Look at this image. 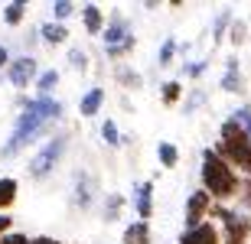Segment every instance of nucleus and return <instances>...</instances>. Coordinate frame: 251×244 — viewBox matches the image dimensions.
Wrapping results in <instances>:
<instances>
[{
	"label": "nucleus",
	"mask_w": 251,
	"mask_h": 244,
	"mask_svg": "<svg viewBox=\"0 0 251 244\" xmlns=\"http://www.w3.org/2000/svg\"><path fill=\"white\" fill-rule=\"evenodd\" d=\"M69 66L72 68H88V52H85V49H69Z\"/></svg>",
	"instance_id": "obj_29"
},
{
	"label": "nucleus",
	"mask_w": 251,
	"mask_h": 244,
	"mask_svg": "<svg viewBox=\"0 0 251 244\" xmlns=\"http://www.w3.org/2000/svg\"><path fill=\"white\" fill-rule=\"evenodd\" d=\"M10 62H13V59H10L7 46H0V68H3V66H10Z\"/></svg>",
	"instance_id": "obj_36"
},
{
	"label": "nucleus",
	"mask_w": 251,
	"mask_h": 244,
	"mask_svg": "<svg viewBox=\"0 0 251 244\" xmlns=\"http://www.w3.org/2000/svg\"><path fill=\"white\" fill-rule=\"evenodd\" d=\"M101 104H104V88H88L82 104H78V111H82V117H95Z\"/></svg>",
	"instance_id": "obj_12"
},
{
	"label": "nucleus",
	"mask_w": 251,
	"mask_h": 244,
	"mask_svg": "<svg viewBox=\"0 0 251 244\" xmlns=\"http://www.w3.org/2000/svg\"><path fill=\"white\" fill-rule=\"evenodd\" d=\"M72 205L75 208H88V205H92V179H88V176H78V179H75Z\"/></svg>",
	"instance_id": "obj_14"
},
{
	"label": "nucleus",
	"mask_w": 251,
	"mask_h": 244,
	"mask_svg": "<svg viewBox=\"0 0 251 244\" xmlns=\"http://www.w3.org/2000/svg\"><path fill=\"white\" fill-rule=\"evenodd\" d=\"M238 205L245 212H251V179H242V189H238Z\"/></svg>",
	"instance_id": "obj_30"
},
{
	"label": "nucleus",
	"mask_w": 251,
	"mask_h": 244,
	"mask_svg": "<svg viewBox=\"0 0 251 244\" xmlns=\"http://www.w3.org/2000/svg\"><path fill=\"white\" fill-rule=\"evenodd\" d=\"M130 49H134V33L127 29L121 13H111V23L104 29V52L111 59H121V56H127Z\"/></svg>",
	"instance_id": "obj_5"
},
{
	"label": "nucleus",
	"mask_w": 251,
	"mask_h": 244,
	"mask_svg": "<svg viewBox=\"0 0 251 244\" xmlns=\"http://www.w3.org/2000/svg\"><path fill=\"white\" fill-rule=\"evenodd\" d=\"M232 23H235L232 10H222V13L215 17V26H212V43H222V39H225V33L232 29Z\"/></svg>",
	"instance_id": "obj_17"
},
{
	"label": "nucleus",
	"mask_w": 251,
	"mask_h": 244,
	"mask_svg": "<svg viewBox=\"0 0 251 244\" xmlns=\"http://www.w3.org/2000/svg\"><path fill=\"white\" fill-rule=\"evenodd\" d=\"M0 244H29V238H26V235H20V231H10V235L0 238Z\"/></svg>",
	"instance_id": "obj_33"
},
{
	"label": "nucleus",
	"mask_w": 251,
	"mask_h": 244,
	"mask_svg": "<svg viewBox=\"0 0 251 244\" xmlns=\"http://www.w3.org/2000/svg\"><path fill=\"white\" fill-rule=\"evenodd\" d=\"M212 205H215V199L209 196L205 189H196L193 196L186 199V231H193V228L202 225V218L212 212Z\"/></svg>",
	"instance_id": "obj_7"
},
{
	"label": "nucleus",
	"mask_w": 251,
	"mask_h": 244,
	"mask_svg": "<svg viewBox=\"0 0 251 244\" xmlns=\"http://www.w3.org/2000/svg\"><path fill=\"white\" fill-rule=\"evenodd\" d=\"M10 235V215H0V238Z\"/></svg>",
	"instance_id": "obj_35"
},
{
	"label": "nucleus",
	"mask_w": 251,
	"mask_h": 244,
	"mask_svg": "<svg viewBox=\"0 0 251 244\" xmlns=\"http://www.w3.org/2000/svg\"><path fill=\"white\" fill-rule=\"evenodd\" d=\"M121 208H124V196H121V192H111V196L104 199V222L121 218Z\"/></svg>",
	"instance_id": "obj_20"
},
{
	"label": "nucleus",
	"mask_w": 251,
	"mask_h": 244,
	"mask_svg": "<svg viewBox=\"0 0 251 244\" xmlns=\"http://www.w3.org/2000/svg\"><path fill=\"white\" fill-rule=\"evenodd\" d=\"M26 114H33V117H39V121H56V117H62V101H56V98H33V101H26V108H23Z\"/></svg>",
	"instance_id": "obj_8"
},
{
	"label": "nucleus",
	"mask_w": 251,
	"mask_h": 244,
	"mask_svg": "<svg viewBox=\"0 0 251 244\" xmlns=\"http://www.w3.org/2000/svg\"><path fill=\"white\" fill-rule=\"evenodd\" d=\"M36 59L33 56H20V59H13L7 66V82L13 85V88H26V85H36Z\"/></svg>",
	"instance_id": "obj_6"
},
{
	"label": "nucleus",
	"mask_w": 251,
	"mask_h": 244,
	"mask_svg": "<svg viewBox=\"0 0 251 244\" xmlns=\"http://www.w3.org/2000/svg\"><path fill=\"white\" fill-rule=\"evenodd\" d=\"M134 212H137V222H147L153 215V182L134 186Z\"/></svg>",
	"instance_id": "obj_10"
},
{
	"label": "nucleus",
	"mask_w": 251,
	"mask_h": 244,
	"mask_svg": "<svg viewBox=\"0 0 251 244\" xmlns=\"http://www.w3.org/2000/svg\"><path fill=\"white\" fill-rule=\"evenodd\" d=\"M212 218L222 222V244H248L251 215L235 212V208H225V205H212Z\"/></svg>",
	"instance_id": "obj_3"
},
{
	"label": "nucleus",
	"mask_w": 251,
	"mask_h": 244,
	"mask_svg": "<svg viewBox=\"0 0 251 244\" xmlns=\"http://www.w3.org/2000/svg\"><path fill=\"white\" fill-rule=\"evenodd\" d=\"M176 49H179V43H176L173 36H170L167 43L160 46V52H157V62H160V66H170V62H173V56H176Z\"/></svg>",
	"instance_id": "obj_26"
},
{
	"label": "nucleus",
	"mask_w": 251,
	"mask_h": 244,
	"mask_svg": "<svg viewBox=\"0 0 251 244\" xmlns=\"http://www.w3.org/2000/svg\"><path fill=\"white\" fill-rule=\"evenodd\" d=\"M39 36L46 39L49 46H59V43L69 39V29H65V23H56V20H52V23H43V26H39Z\"/></svg>",
	"instance_id": "obj_15"
},
{
	"label": "nucleus",
	"mask_w": 251,
	"mask_h": 244,
	"mask_svg": "<svg viewBox=\"0 0 251 244\" xmlns=\"http://www.w3.org/2000/svg\"><path fill=\"white\" fill-rule=\"evenodd\" d=\"M101 140L111 143V147H121V143H124V137L118 133V127H114L111 117H108V121H101Z\"/></svg>",
	"instance_id": "obj_23"
},
{
	"label": "nucleus",
	"mask_w": 251,
	"mask_h": 244,
	"mask_svg": "<svg viewBox=\"0 0 251 244\" xmlns=\"http://www.w3.org/2000/svg\"><path fill=\"white\" fill-rule=\"evenodd\" d=\"M202 104H205V91H193V94L186 98V108H183V111H186V114H193V111H199Z\"/></svg>",
	"instance_id": "obj_31"
},
{
	"label": "nucleus",
	"mask_w": 251,
	"mask_h": 244,
	"mask_svg": "<svg viewBox=\"0 0 251 244\" xmlns=\"http://www.w3.org/2000/svg\"><path fill=\"white\" fill-rule=\"evenodd\" d=\"M72 13H75V3H72V0H56V3H52V17H56V23H65Z\"/></svg>",
	"instance_id": "obj_27"
},
{
	"label": "nucleus",
	"mask_w": 251,
	"mask_h": 244,
	"mask_svg": "<svg viewBox=\"0 0 251 244\" xmlns=\"http://www.w3.org/2000/svg\"><path fill=\"white\" fill-rule=\"evenodd\" d=\"M179 244H222V231H219L212 222H202V225L193 228V231H186V228H183Z\"/></svg>",
	"instance_id": "obj_9"
},
{
	"label": "nucleus",
	"mask_w": 251,
	"mask_h": 244,
	"mask_svg": "<svg viewBox=\"0 0 251 244\" xmlns=\"http://www.w3.org/2000/svg\"><path fill=\"white\" fill-rule=\"evenodd\" d=\"M215 150H219L225 160H228L235 169H238V173H242V179H251V140H248V133H245L242 127L232 121V117L222 124Z\"/></svg>",
	"instance_id": "obj_2"
},
{
	"label": "nucleus",
	"mask_w": 251,
	"mask_h": 244,
	"mask_svg": "<svg viewBox=\"0 0 251 244\" xmlns=\"http://www.w3.org/2000/svg\"><path fill=\"white\" fill-rule=\"evenodd\" d=\"M228 39H232L235 46H245V43H248V23H245V20H235L232 29H228Z\"/></svg>",
	"instance_id": "obj_25"
},
{
	"label": "nucleus",
	"mask_w": 251,
	"mask_h": 244,
	"mask_svg": "<svg viewBox=\"0 0 251 244\" xmlns=\"http://www.w3.org/2000/svg\"><path fill=\"white\" fill-rule=\"evenodd\" d=\"M82 23H85V33H92V36H98V33H104V13L95 3H88V7H82Z\"/></svg>",
	"instance_id": "obj_11"
},
{
	"label": "nucleus",
	"mask_w": 251,
	"mask_h": 244,
	"mask_svg": "<svg viewBox=\"0 0 251 244\" xmlns=\"http://www.w3.org/2000/svg\"><path fill=\"white\" fill-rule=\"evenodd\" d=\"M157 156H160V166H163V169H173L179 163V150L173 147V143H167V140L157 143Z\"/></svg>",
	"instance_id": "obj_18"
},
{
	"label": "nucleus",
	"mask_w": 251,
	"mask_h": 244,
	"mask_svg": "<svg viewBox=\"0 0 251 244\" xmlns=\"http://www.w3.org/2000/svg\"><path fill=\"white\" fill-rule=\"evenodd\" d=\"M17 202V179H0V212Z\"/></svg>",
	"instance_id": "obj_19"
},
{
	"label": "nucleus",
	"mask_w": 251,
	"mask_h": 244,
	"mask_svg": "<svg viewBox=\"0 0 251 244\" xmlns=\"http://www.w3.org/2000/svg\"><path fill=\"white\" fill-rule=\"evenodd\" d=\"M219 85H222V91H232L235 94V91H242V88H245V78H242V72H225Z\"/></svg>",
	"instance_id": "obj_24"
},
{
	"label": "nucleus",
	"mask_w": 251,
	"mask_h": 244,
	"mask_svg": "<svg viewBox=\"0 0 251 244\" xmlns=\"http://www.w3.org/2000/svg\"><path fill=\"white\" fill-rule=\"evenodd\" d=\"M56 85H59V72H56V68H46V72L36 78V91H39V98H46V94L52 91Z\"/></svg>",
	"instance_id": "obj_21"
},
{
	"label": "nucleus",
	"mask_w": 251,
	"mask_h": 244,
	"mask_svg": "<svg viewBox=\"0 0 251 244\" xmlns=\"http://www.w3.org/2000/svg\"><path fill=\"white\" fill-rule=\"evenodd\" d=\"M29 244H62L59 238H46V235H39V238H33Z\"/></svg>",
	"instance_id": "obj_34"
},
{
	"label": "nucleus",
	"mask_w": 251,
	"mask_h": 244,
	"mask_svg": "<svg viewBox=\"0 0 251 244\" xmlns=\"http://www.w3.org/2000/svg\"><path fill=\"white\" fill-rule=\"evenodd\" d=\"M179 94H183V85H179V82H167V85H163V91H160V98H163V104H176Z\"/></svg>",
	"instance_id": "obj_28"
},
{
	"label": "nucleus",
	"mask_w": 251,
	"mask_h": 244,
	"mask_svg": "<svg viewBox=\"0 0 251 244\" xmlns=\"http://www.w3.org/2000/svg\"><path fill=\"white\" fill-rule=\"evenodd\" d=\"M23 17H26V3H23V0H13V3L3 7V23H7V26H20Z\"/></svg>",
	"instance_id": "obj_16"
},
{
	"label": "nucleus",
	"mask_w": 251,
	"mask_h": 244,
	"mask_svg": "<svg viewBox=\"0 0 251 244\" xmlns=\"http://www.w3.org/2000/svg\"><path fill=\"white\" fill-rule=\"evenodd\" d=\"M65 147H69V133H56V137H52V140H49L46 147H43V150L29 160V166H26L29 176H33V179H46L49 173L56 169V163L62 160Z\"/></svg>",
	"instance_id": "obj_4"
},
{
	"label": "nucleus",
	"mask_w": 251,
	"mask_h": 244,
	"mask_svg": "<svg viewBox=\"0 0 251 244\" xmlns=\"http://www.w3.org/2000/svg\"><path fill=\"white\" fill-rule=\"evenodd\" d=\"M199 173H202V189L215 199V205H219V202H225V199H238L242 179H238L235 166L225 160L215 147L202 150V169H199Z\"/></svg>",
	"instance_id": "obj_1"
},
{
	"label": "nucleus",
	"mask_w": 251,
	"mask_h": 244,
	"mask_svg": "<svg viewBox=\"0 0 251 244\" xmlns=\"http://www.w3.org/2000/svg\"><path fill=\"white\" fill-rule=\"evenodd\" d=\"M205 68H209V62H186L183 72H186V78H202Z\"/></svg>",
	"instance_id": "obj_32"
},
{
	"label": "nucleus",
	"mask_w": 251,
	"mask_h": 244,
	"mask_svg": "<svg viewBox=\"0 0 251 244\" xmlns=\"http://www.w3.org/2000/svg\"><path fill=\"white\" fill-rule=\"evenodd\" d=\"M114 78L124 85V88H140L144 85V78H140V72H130L127 66H118V72H114Z\"/></svg>",
	"instance_id": "obj_22"
},
{
	"label": "nucleus",
	"mask_w": 251,
	"mask_h": 244,
	"mask_svg": "<svg viewBox=\"0 0 251 244\" xmlns=\"http://www.w3.org/2000/svg\"><path fill=\"white\" fill-rule=\"evenodd\" d=\"M124 244H150V225L147 222H130L124 228Z\"/></svg>",
	"instance_id": "obj_13"
}]
</instances>
